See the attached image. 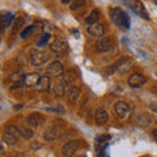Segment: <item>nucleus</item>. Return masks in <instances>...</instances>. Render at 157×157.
Returning <instances> with one entry per match:
<instances>
[{"label": "nucleus", "mask_w": 157, "mask_h": 157, "mask_svg": "<svg viewBox=\"0 0 157 157\" xmlns=\"http://www.w3.org/2000/svg\"><path fill=\"white\" fill-rule=\"evenodd\" d=\"M111 18L113 21L122 29H128L130 28V18L128 16L119 8H113L111 9Z\"/></svg>", "instance_id": "nucleus-1"}, {"label": "nucleus", "mask_w": 157, "mask_h": 157, "mask_svg": "<svg viewBox=\"0 0 157 157\" xmlns=\"http://www.w3.org/2000/svg\"><path fill=\"white\" fill-rule=\"evenodd\" d=\"M30 63L34 66H42L45 62L48 60V54L43 50H38V48H33L30 51Z\"/></svg>", "instance_id": "nucleus-2"}, {"label": "nucleus", "mask_w": 157, "mask_h": 157, "mask_svg": "<svg viewBox=\"0 0 157 157\" xmlns=\"http://www.w3.org/2000/svg\"><path fill=\"white\" fill-rule=\"evenodd\" d=\"M46 73L48 77H59L64 73V67L60 62H52L50 66L46 68Z\"/></svg>", "instance_id": "nucleus-3"}, {"label": "nucleus", "mask_w": 157, "mask_h": 157, "mask_svg": "<svg viewBox=\"0 0 157 157\" xmlns=\"http://www.w3.org/2000/svg\"><path fill=\"white\" fill-rule=\"evenodd\" d=\"M114 113L119 118H127L131 113V106H130V104H127L124 101H119V102H117L114 106Z\"/></svg>", "instance_id": "nucleus-4"}, {"label": "nucleus", "mask_w": 157, "mask_h": 157, "mask_svg": "<svg viewBox=\"0 0 157 157\" xmlns=\"http://www.w3.org/2000/svg\"><path fill=\"white\" fill-rule=\"evenodd\" d=\"M77 149H78V141L77 140H70L63 145L62 153L66 157H72L77 152Z\"/></svg>", "instance_id": "nucleus-5"}, {"label": "nucleus", "mask_w": 157, "mask_h": 157, "mask_svg": "<svg viewBox=\"0 0 157 157\" xmlns=\"http://www.w3.org/2000/svg\"><path fill=\"white\" fill-rule=\"evenodd\" d=\"M147 78L141 75V73H134V75H131L130 78H128V84L132 88H140L145 84Z\"/></svg>", "instance_id": "nucleus-6"}, {"label": "nucleus", "mask_w": 157, "mask_h": 157, "mask_svg": "<svg viewBox=\"0 0 157 157\" xmlns=\"http://www.w3.org/2000/svg\"><path fill=\"white\" fill-rule=\"evenodd\" d=\"M97 50L100 51V52H107V51H110L111 50V47H113V42H111V39L109 37H105V38H101L100 41L97 42Z\"/></svg>", "instance_id": "nucleus-7"}, {"label": "nucleus", "mask_w": 157, "mask_h": 157, "mask_svg": "<svg viewBox=\"0 0 157 157\" xmlns=\"http://www.w3.org/2000/svg\"><path fill=\"white\" fill-rule=\"evenodd\" d=\"M43 121H45V118L39 114V113H33V114L28 115L26 118V122L30 127H39L43 123Z\"/></svg>", "instance_id": "nucleus-8"}, {"label": "nucleus", "mask_w": 157, "mask_h": 157, "mask_svg": "<svg viewBox=\"0 0 157 157\" xmlns=\"http://www.w3.org/2000/svg\"><path fill=\"white\" fill-rule=\"evenodd\" d=\"M132 64H134V62H132L130 58H123V59H121V60L117 63V70L119 72H122V73H124V72L131 70Z\"/></svg>", "instance_id": "nucleus-9"}, {"label": "nucleus", "mask_w": 157, "mask_h": 157, "mask_svg": "<svg viewBox=\"0 0 157 157\" xmlns=\"http://www.w3.org/2000/svg\"><path fill=\"white\" fill-rule=\"evenodd\" d=\"M88 33L94 38H100V37L104 36V33H105L104 25H102V24H94V25H90L89 28H88Z\"/></svg>", "instance_id": "nucleus-10"}, {"label": "nucleus", "mask_w": 157, "mask_h": 157, "mask_svg": "<svg viewBox=\"0 0 157 157\" xmlns=\"http://www.w3.org/2000/svg\"><path fill=\"white\" fill-rule=\"evenodd\" d=\"M37 90L39 92H48L51 88V80L48 76H41V78H39L38 84H37Z\"/></svg>", "instance_id": "nucleus-11"}, {"label": "nucleus", "mask_w": 157, "mask_h": 157, "mask_svg": "<svg viewBox=\"0 0 157 157\" xmlns=\"http://www.w3.org/2000/svg\"><path fill=\"white\" fill-rule=\"evenodd\" d=\"M39 78H41V76L38 73H28V75H25L22 81L26 86H37Z\"/></svg>", "instance_id": "nucleus-12"}, {"label": "nucleus", "mask_w": 157, "mask_h": 157, "mask_svg": "<svg viewBox=\"0 0 157 157\" xmlns=\"http://www.w3.org/2000/svg\"><path fill=\"white\" fill-rule=\"evenodd\" d=\"M67 82L64 80H60L58 81L55 85H54V93H55L56 96H64L67 93Z\"/></svg>", "instance_id": "nucleus-13"}, {"label": "nucleus", "mask_w": 157, "mask_h": 157, "mask_svg": "<svg viewBox=\"0 0 157 157\" xmlns=\"http://www.w3.org/2000/svg\"><path fill=\"white\" fill-rule=\"evenodd\" d=\"M94 118L98 124H105L107 122V113L104 109H97L94 111Z\"/></svg>", "instance_id": "nucleus-14"}, {"label": "nucleus", "mask_w": 157, "mask_h": 157, "mask_svg": "<svg viewBox=\"0 0 157 157\" xmlns=\"http://www.w3.org/2000/svg\"><path fill=\"white\" fill-rule=\"evenodd\" d=\"M152 122V118L147 114V113H141V114L136 118V124L137 126H141V127H147L149 126Z\"/></svg>", "instance_id": "nucleus-15"}, {"label": "nucleus", "mask_w": 157, "mask_h": 157, "mask_svg": "<svg viewBox=\"0 0 157 157\" xmlns=\"http://www.w3.org/2000/svg\"><path fill=\"white\" fill-rule=\"evenodd\" d=\"M66 42L64 41H62V39H59V38H56L55 41H54L52 43H51V50L52 51H55V52H62L63 50L66 48Z\"/></svg>", "instance_id": "nucleus-16"}, {"label": "nucleus", "mask_w": 157, "mask_h": 157, "mask_svg": "<svg viewBox=\"0 0 157 157\" xmlns=\"http://www.w3.org/2000/svg\"><path fill=\"white\" fill-rule=\"evenodd\" d=\"M17 139H18V136H16L14 134H11L9 131H4V134H3V141L4 143H7L9 145H13V144H16Z\"/></svg>", "instance_id": "nucleus-17"}, {"label": "nucleus", "mask_w": 157, "mask_h": 157, "mask_svg": "<svg viewBox=\"0 0 157 157\" xmlns=\"http://www.w3.org/2000/svg\"><path fill=\"white\" fill-rule=\"evenodd\" d=\"M78 97H80V89L77 86H72L70 92H68V100L71 102H76L78 100Z\"/></svg>", "instance_id": "nucleus-18"}, {"label": "nucleus", "mask_w": 157, "mask_h": 157, "mask_svg": "<svg viewBox=\"0 0 157 157\" xmlns=\"http://www.w3.org/2000/svg\"><path fill=\"white\" fill-rule=\"evenodd\" d=\"M98 20H100V12L98 11H92L90 14L86 17V24L89 25H94V24H98Z\"/></svg>", "instance_id": "nucleus-19"}, {"label": "nucleus", "mask_w": 157, "mask_h": 157, "mask_svg": "<svg viewBox=\"0 0 157 157\" xmlns=\"http://www.w3.org/2000/svg\"><path fill=\"white\" fill-rule=\"evenodd\" d=\"M24 24V17L22 16H18L13 22V28H12V34H17L20 30H21V26Z\"/></svg>", "instance_id": "nucleus-20"}, {"label": "nucleus", "mask_w": 157, "mask_h": 157, "mask_svg": "<svg viewBox=\"0 0 157 157\" xmlns=\"http://www.w3.org/2000/svg\"><path fill=\"white\" fill-rule=\"evenodd\" d=\"M12 21V13H4L2 17H0V24H2V28H7L11 25Z\"/></svg>", "instance_id": "nucleus-21"}, {"label": "nucleus", "mask_w": 157, "mask_h": 157, "mask_svg": "<svg viewBox=\"0 0 157 157\" xmlns=\"http://www.w3.org/2000/svg\"><path fill=\"white\" fill-rule=\"evenodd\" d=\"M43 137H45V140H46V141H52V140L56 137V131H55V130H52V128H48V130H46V132H45V135H43Z\"/></svg>", "instance_id": "nucleus-22"}, {"label": "nucleus", "mask_w": 157, "mask_h": 157, "mask_svg": "<svg viewBox=\"0 0 157 157\" xmlns=\"http://www.w3.org/2000/svg\"><path fill=\"white\" fill-rule=\"evenodd\" d=\"M24 77H25V75H22L21 71H17V72H14V73H11V76H9V78H11L12 81H14V82H20L21 80H24Z\"/></svg>", "instance_id": "nucleus-23"}, {"label": "nucleus", "mask_w": 157, "mask_h": 157, "mask_svg": "<svg viewBox=\"0 0 157 157\" xmlns=\"http://www.w3.org/2000/svg\"><path fill=\"white\" fill-rule=\"evenodd\" d=\"M34 135V132L32 131V128H21V136L25 137V139H32Z\"/></svg>", "instance_id": "nucleus-24"}, {"label": "nucleus", "mask_w": 157, "mask_h": 157, "mask_svg": "<svg viewBox=\"0 0 157 157\" xmlns=\"http://www.w3.org/2000/svg\"><path fill=\"white\" fill-rule=\"evenodd\" d=\"M50 39V34H47V33H45V34H42L41 36V38H39V41H38V46H41V45H45V43Z\"/></svg>", "instance_id": "nucleus-25"}, {"label": "nucleus", "mask_w": 157, "mask_h": 157, "mask_svg": "<svg viewBox=\"0 0 157 157\" xmlns=\"http://www.w3.org/2000/svg\"><path fill=\"white\" fill-rule=\"evenodd\" d=\"M33 32H34V26H28L25 30H22V32H21V38H26L29 34L33 33Z\"/></svg>", "instance_id": "nucleus-26"}, {"label": "nucleus", "mask_w": 157, "mask_h": 157, "mask_svg": "<svg viewBox=\"0 0 157 157\" xmlns=\"http://www.w3.org/2000/svg\"><path fill=\"white\" fill-rule=\"evenodd\" d=\"M84 4H85V2H82V0H81V2H73L71 8H72V9H77V8L82 7V6H84Z\"/></svg>", "instance_id": "nucleus-27"}, {"label": "nucleus", "mask_w": 157, "mask_h": 157, "mask_svg": "<svg viewBox=\"0 0 157 157\" xmlns=\"http://www.w3.org/2000/svg\"><path fill=\"white\" fill-rule=\"evenodd\" d=\"M149 109L157 113V101H153V102H151V104H149Z\"/></svg>", "instance_id": "nucleus-28"}, {"label": "nucleus", "mask_w": 157, "mask_h": 157, "mask_svg": "<svg viewBox=\"0 0 157 157\" xmlns=\"http://www.w3.org/2000/svg\"><path fill=\"white\" fill-rule=\"evenodd\" d=\"M153 136L157 137V130H153Z\"/></svg>", "instance_id": "nucleus-29"}, {"label": "nucleus", "mask_w": 157, "mask_h": 157, "mask_svg": "<svg viewBox=\"0 0 157 157\" xmlns=\"http://www.w3.org/2000/svg\"><path fill=\"white\" fill-rule=\"evenodd\" d=\"M77 157H84V156H77Z\"/></svg>", "instance_id": "nucleus-30"}]
</instances>
